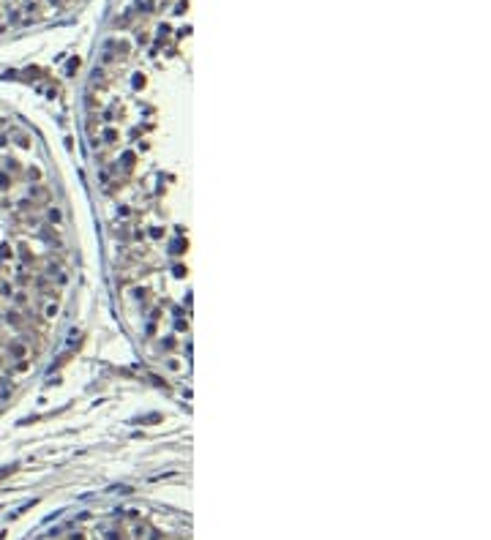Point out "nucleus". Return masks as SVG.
Instances as JSON below:
<instances>
[{"instance_id": "obj_1", "label": "nucleus", "mask_w": 491, "mask_h": 540, "mask_svg": "<svg viewBox=\"0 0 491 540\" xmlns=\"http://www.w3.org/2000/svg\"><path fill=\"white\" fill-rule=\"evenodd\" d=\"M44 540H189V532L186 526L180 529L175 518L136 507H117L52 529Z\"/></svg>"}]
</instances>
